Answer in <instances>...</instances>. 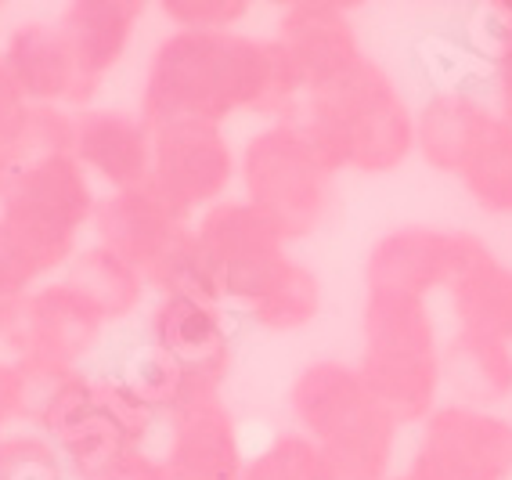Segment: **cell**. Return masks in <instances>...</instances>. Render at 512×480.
<instances>
[{"instance_id": "30", "label": "cell", "mask_w": 512, "mask_h": 480, "mask_svg": "<svg viewBox=\"0 0 512 480\" xmlns=\"http://www.w3.org/2000/svg\"><path fill=\"white\" fill-rule=\"evenodd\" d=\"M170 33H235L249 19V0H159Z\"/></svg>"}, {"instance_id": "27", "label": "cell", "mask_w": 512, "mask_h": 480, "mask_svg": "<svg viewBox=\"0 0 512 480\" xmlns=\"http://www.w3.org/2000/svg\"><path fill=\"white\" fill-rule=\"evenodd\" d=\"M242 480H325L318 444L307 441L300 430L267 437L256 452H249Z\"/></svg>"}, {"instance_id": "13", "label": "cell", "mask_w": 512, "mask_h": 480, "mask_svg": "<svg viewBox=\"0 0 512 480\" xmlns=\"http://www.w3.org/2000/svg\"><path fill=\"white\" fill-rule=\"evenodd\" d=\"M145 343L195 379L224 390L235 365V311L217 300L156 296L145 314Z\"/></svg>"}, {"instance_id": "24", "label": "cell", "mask_w": 512, "mask_h": 480, "mask_svg": "<svg viewBox=\"0 0 512 480\" xmlns=\"http://www.w3.org/2000/svg\"><path fill=\"white\" fill-rule=\"evenodd\" d=\"M116 372H119V379L134 390V397H138L141 405L159 419V423L170 419L174 412H181L188 401H195V397L224 394V390L195 379L192 372H184L174 358H166L163 351L148 347V343H138L134 351L123 354V361L116 365Z\"/></svg>"}, {"instance_id": "19", "label": "cell", "mask_w": 512, "mask_h": 480, "mask_svg": "<svg viewBox=\"0 0 512 480\" xmlns=\"http://www.w3.org/2000/svg\"><path fill=\"white\" fill-rule=\"evenodd\" d=\"M491 120L494 109L487 94L437 87L415 109V156L437 174L458 177Z\"/></svg>"}, {"instance_id": "32", "label": "cell", "mask_w": 512, "mask_h": 480, "mask_svg": "<svg viewBox=\"0 0 512 480\" xmlns=\"http://www.w3.org/2000/svg\"><path fill=\"white\" fill-rule=\"evenodd\" d=\"M22 408H26V376L11 358L0 354V441L22 426Z\"/></svg>"}, {"instance_id": "7", "label": "cell", "mask_w": 512, "mask_h": 480, "mask_svg": "<svg viewBox=\"0 0 512 480\" xmlns=\"http://www.w3.org/2000/svg\"><path fill=\"white\" fill-rule=\"evenodd\" d=\"M195 239L210 260L220 300L235 314L289 257L282 231L242 195H228L224 203L202 210L195 217Z\"/></svg>"}, {"instance_id": "4", "label": "cell", "mask_w": 512, "mask_h": 480, "mask_svg": "<svg viewBox=\"0 0 512 480\" xmlns=\"http://www.w3.org/2000/svg\"><path fill=\"white\" fill-rule=\"evenodd\" d=\"M336 170L300 120L264 123L238 148V188L285 242H300L329 221Z\"/></svg>"}, {"instance_id": "20", "label": "cell", "mask_w": 512, "mask_h": 480, "mask_svg": "<svg viewBox=\"0 0 512 480\" xmlns=\"http://www.w3.org/2000/svg\"><path fill=\"white\" fill-rule=\"evenodd\" d=\"M444 390L455 405L498 412L512 401V343L484 333H455L440 347Z\"/></svg>"}, {"instance_id": "38", "label": "cell", "mask_w": 512, "mask_h": 480, "mask_svg": "<svg viewBox=\"0 0 512 480\" xmlns=\"http://www.w3.org/2000/svg\"><path fill=\"white\" fill-rule=\"evenodd\" d=\"M509 419H512V416H509Z\"/></svg>"}, {"instance_id": "15", "label": "cell", "mask_w": 512, "mask_h": 480, "mask_svg": "<svg viewBox=\"0 0 512 480\" xmlns=\"http://www.w3.org/2000/svg\"><path fill=\"white\" fill-rule=\"evenodd\" d=\"M289 412L296 430L318 448H329L383 416L357 376V365L339 358L307 361L296 372L289 383Z\"/></svg>"}, {"instance_id": "34", "label": "cell", "mask_w": 512, "mask_h": 480, "mask_svg": "<svg viewBox=\"0 0 512 480\" xmlns=\"http://www.w3.org/2000/svg\"><path fill=\"white\" fill-rule=\"evenodd\" d=\"M26 109H29V102L19 94V87L11 84L8 69H4V58H0V138L4 141L11 138V130L19 127Z\"/></svg>"}, {"instance_id": "35", "label": "cell", "mask_w": 512, "mask_h": 480, "mask_svg": "<svg viewBox=\"0 0 512 480\" xmlns=\"http://www.w3.org/2000/svg\"><path fill=\"white\" fill-rule=\"evenodd\" d=\"M15 170H19V163H15V156H11L8 141L0 138V199H4V192H8L11 177H15Z\"/></svg>"}, {"instance_id": "2", "label": "cell", "mask_w": 512, "mask_h": 480, "mask_svg": "<svg viewBox=\"0 0 512 480\" xmlns=\"http://www.w3.org/2000/svg\"><path fill=\"white\" fill-rule=\"evenodd\" d=\"M300 123L336 174H394L415 156V109L368 55L307 87Z\"/></svg>"}, {"instance_id": "1", "label": "cell", "mask_w": 512, "mask_h": 480, "mask_svg": "<svg viewBox=\"0 0 512 480\" xmlns=\"http://www.w3.org/2000/svg\"><path fill=\"white\" fill-rule=\"evenodd\" d=\"M303 73L275 37L166 33L145 65L138 116L152 130L224 127L249 112L267 123L300 120Z\"/></svg>"}, {"instance_id": "28", "label": "cell", "mask_w": 512, "mask_h": 480, "mask_svg": "<svg viewBox=\"0 0 512 480\" xmlns=\"http://www.w3.org/2000/svg\"><path fill=\"white\" fill-rule=\"evenodd\" d=\"M0 480H73L51 437L33 426H15L0 441Z\"/></svg>"}, {"instance_id": "10", "label": "cell", "mask_w": 512, "mask_h": 480, "mask_svg": "<svg viewBox=\"0 0 512 480\" xmlns=\"http://www.w3.org/2000/svg\"><path fill=\"white\" fill-rule=\"evenodd\" d=\"M192 228V213H184L170 195L145 181L130 192L101 195L91 221V242L116 253L148 282L166 264V257L192 235Z\"/></svg>"}, {"instance_id": "25", "label": "cell", "mask_w": 512, "mask_h": 480, "mask_svg": "<svg viewBox=\"0 0 512 480\" xmlns=\"http://www.w3.org/2000/svg\"><path fill=\"white\" fill-rule=\"evenodd\" d=\"M458 185L466 188L469 203L487 217H512V123L498 112L469 152L466 167L458 170Z\"/></svg>"}, {"instance_id": "31", "label": "cell", "mask_w": 512, "mask_h": 480, "mask_svg": "<svg viewBox=\"0 0 512 480\" xmlns=\"http://www.w3.org/2000/svg\"><path fill=\"white\" fill-rule=\"evenodd\" d=\"M40 286V278L29 271V264L22 260V253L11 246L8 231L0 228V304L19 307L26 300V293Z\"/></svg>"}, {"instance_id": "6", "label": "cell", "mask_w": 512, "mask_h": 480, "mask_svg": "<svg viewBox=\"0 0 512 480\" xmlns=\"http://www.w3.org/2000/svg\"><path fill=\"white\" fill-rule=\"evenodd\" d=\"M105 318L62 275L26 293L11 318L4 358L19 369H83L101 347Z\"/></svg>"}, {"instance_id": "36", "label": "cell", "mask_w": 512, "mask_h": 480, "mask_svg": "<svg viewBox=\"0 0 512 480\" xmlns=\"http://www.w3.org/2000/svg\"><path fill=\"white\" fill-rule=\"evenodd\" d=\"M11 318H15V307H4V304H0V351H4V340H8Z\"/></svg>"}, {"instance_id": "12", "label": "cell", "mask_w": 512, "mask_h": 480, "mask_svg": "<svg viewBox=\"0 0 512 480\" xmlns=\"http://www.w3.org/2000/svg\"><path fill=\"white\" fill-rule=\"evenodd\" d=\"M156 159H152V185L170 195L184 213L199 217L202 210L224 203L238 185V148L228 141L224 127H181L152 130Z\"/></svg>"}, {"instance_id": "14", "label": "cell", "mask_w": 512, "mask_h": 480, "mask_svg": "<svg viewBox=\"0 0 512 480\" xmlns=\"http://www.w3.org/2000/svg\"><path fill=\"white\" fill-rule=\"evenodd\" d=\"M0 58L29 105H55L69 112L94 109L58 19H26L11 26L8 37L0 40Z\"/></svg>"}, {"instance_id": "26", "label": "cell", "mask_w": 512, "mask_h": 480, "mask_svg": "<svg viewBox=\"0 0 512 480\" xmlns=\"http://www.w3.org/2000/svg\"><path fill=\"white\" fill-rule=\"evenodd\" d=\"M76 112L55 109V105H29L19 127L11 130L8 148L19 167L40 163L51 156H73Z\"/></svg>"}, {"instance_id": "16", "label": "cell", "mask_w": 512, "mask_h": 480, "mask_svg": "<svg viewBox=\"0 0 512 480\" xmlns=\"http://www.w3.org/2000/svg\"><path fill=\"white\" fill-rule=\"evenodd\" d=\"M73 159L94 181V188H105V195L130 192L152 177L156 134L138 112L83 109L76 112Z\"/></svg>"}, {"instance_id": "21", "label": "cell", "mask_w": 512, "mask_h": 480, "mask_svg": "<svg viewBox=\"0 0 512 480\" xmlns=\"http://www.w3.org/2000/svg\"><path fill=\"white\" fill-rule=\"evenodd\" d=\"M448 304L455 314V329L512 343V264L487 250L451 282Z\"/></svg>"}, {"instance_id": "5", "label": "cell", "mask_w": 512, "mask_h": 480, "mask_svg": "<svg viewBox=\"0 0 512 480\" xmlns=\"http://www.w3.org/2000/svg\"><path fill=\"white\" fill-rule=\"evenodd\" d=\"M98 188L73 156H51L19 167L0 199V228L40 282L58 278L91 231Z\"/></svg>"}, {"instance_id": "22", "label": "cell", "mask_w": 512, "mask_h": 480, "mask_svg": "<svg viewBox=\"0 0 512 480\" xmlns=\"http://www.w3.org/2000/svg\"><path fill=\"white\" fill-rule=\"evenodd\" d=\"M62 278L98 307L105 325H119L127 322V318H134L148 300L145 278L130 268V264H123L116 253L101 250L98 242L80 246V253L62 271Z\"/></svg>"}, {"instance_id": "17", "label": "cell", "mask_w": 512, "mask_h": 480, "mask_svg": "<svg viewBox=\"0 0 512 480\" xmlns=\"http://www.w3.org/2000/svg\"><path fill=\"white\" fill-rule=\"evenodd\" d=\"M354 11L357 4L350 0H293V4L278 8L271 37L293 55L307 87L321 84V80L343 73L357 58H365Z\"/></svg>"}, {"instance_id": "33", "label": "cell", "mask_w": 512, "mask_h": 480, "mask_svg": "<svg viewBox=\"0 0 512 480\" xmlns=\"http://www.w3.org/2000/svg\"><path fill=\"white\" fill-rule=\"evenodd\" d=\"M487 91H491L487 94V98H491V109L498 112L505 123H512V47L491 65V84H487Z\"/></svg>"}, {"instance_id": "23", "label": "cell", "mask_w": 512, "mask_h": 480, "mask_svg": "<svg viewBox=\"0 0 512 480\" xmlns=\"http://www.w3.org/2000/svg\"><path fill=\"white\" fill-rule=\"evenodd\" d=\"M238 314L264 333H300V329L318 322L321 278L289 253Z\"/></svg>"}, {"instance_id": "11", "label": "cell", "mask_w": 512, "mask_h": 480, "mask_svg": "<svg viewBox=\"0 0 512 480\" xmlns=\"http://www.w3.org/2000/svg\"><path fill=\"white\" fill-rule=\"evenodd\" d=\"M163 430V452L156 455L159 480H242L249 448L224 394L188 401L163 419Z\"/></svg>"}, {"instance_id": "8", "label": "cell", "mask_w": 512, "mask_h": 480, "mask_svg": "<svg viewBox=\"0 0 512 480\" xmlns=\"http://www.w3.org/2000/svg\"><path fill=\"white\" fill-rule=\"evenodd\" d=\"M404 466L430 480H512V419L440 401Z\"/></svg>"}, {"instance_id": "37", "label": "cell", "mask_w": 512, "mask_h": 480, "mask_svg": "<svg viewBox=\"0 0 512 480\" xmlns=\"http://www.w3.org/2000/svg\"><path fill=\"white\" fill-rule=\"evenodd\" d=\"M138 480H159V466H156V455H152V462H148V470L141 473Z\"/></svg>"}, {"instance_id": "18", "label": "cell", "mask_w": 512, "mask_h": 480, "mask_svg": "<svg viewBox=\"0 0 512 480\" xmlns=\"http://www.w3.org/2000/svg\"><path fill=\"white\" fill-rule=\"evenodd\" d=\"M145 15L148 4L141 0H73L55 15L65 40L73 47L76 69H80L91 102L130 55Z\"/></svg>"}, {"instance_id": "29", "label": "cell", "mask_w": 512, "mask_h": 480, "mask_svg": "<svg viewBox=\"0 0 512 480\" xmlns=\"http://www.w3.org/2000/svg\"><path fill=\"white\" fill-rule=\"evenodd\" d=\"M458 44L491 73V65L512 47V0H484L462 15Z\"/></svg>"}, {"instance_id": "9", "label": "cell", "mask_w": 512, "mask_h": 480, "mask_svg": "<svg viewBox=\"0 0 512 480\" xmlns=\"http://www.w3.org/2000/svg\"><path fill=\"white\" fill-rule=\"evenodd\" d=\"M491 250L480 235L433 224H401L372 242L365 257V286L430 300L448 293L462 271Z\"/></svg>"}, {"instance_id": "3", "label": "cell", "mask_w": 512, "mask_h": 480, "mask_svg": "<svg viewBox=\"0 0 512 480\" xmlns=\"http://www.w3.org/2000/svg\"><path fill=\"white\" fill-rule=\"evenodd\" d=\"M437 318L430 300L368 289L361 307L357 376L397 430L422 426L444 394Z\"/></svg>"}]
</instances>
